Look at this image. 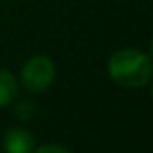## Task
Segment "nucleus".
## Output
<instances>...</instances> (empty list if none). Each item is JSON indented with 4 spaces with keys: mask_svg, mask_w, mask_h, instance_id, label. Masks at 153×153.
<instances>
[{
    "mask_svg": "<svg viewBox=\"0 0 153 153\" xmlns=\"http://www.w3.org/2000/svg\"><path fill=\"white\" fill-rule=\"evenodd\" d=\"M109 75L123 87H141L152 78L153 62L144 52L123 48L109 59Z\"/></svg>",
    "mask_w": 153,
    "mask_h": 153,
    "instance_id": "f257e3e1",
    "label": "nucleus"
},
{
    "mask_svg": "<svg viewBox=\"0 0 153 153\" xmlns=\"http://www.w3.org/2000/svg\"><path fill=\"white\" fill-rule=\"evenodd\" d=\"M55 78V66L50 57L36 55L30 57L22 68V84L30 93H43L52 85Z\"/></svg>",
    "mask_w": 153,
    "mask_h": 153,
    "instance_id": "f03ea898",
    "label": "nucleus"
},
{
    "mask_svg": "<svg viewBox=\"0 0 153 153\" xmlns=\"http://www.w3.org/2000/svg\"><path fill=\"white\" fill-rule=\"evenodd\" d=\"M4 150L7 153H30L34 150V135L25 128H11L4 135Z\"/></svg>",
    "mask_w": 153,
    "mask_h": 153,
    "instance_id": "7ed1b4c3",
    "label": "nucleus"
},
{
    "mask_svg": "<svg viewBox=\"0 0 153 153\" xmlns=\"http://www.w3.org/2000/svg\"><path fill=\"white\" fill-rule=\"evenodd\" d=\"M18 96V80L9 70L0 68V109L13 103Z\"/></svg>",
    "mask_w": 153,
    "mask_h": 153,
    "instance_id": "20e7f679",
    "label": "nucleus"
},
{
    "mask_svg": "<svg viewBox=\"0 0 153 153\" xmlns=\"http://www.w3.org/2000/svg\"><path fill=\"white\" fill-rule=\"evenodd\" d=\"M32 114H34V109H32V105H30L29 102H22V103L16 107V116H18L20 119H29Z\"/></svg>",
    "mask_w": 153,
    "mask_h": 153,
    "instance_id": "39448f33",
    "label": "nucleus"
},
{
    "mask_svg": "<svg viewBox=\"0 0 153 153\" xmlns=\"http://www.w3.org/2000/svg\"><path fill=\"white\" fill-rule=\"evenodd\" d=\"M34 153H70V152L61 144H43Z\"/></svg>",
    "mask_w": 153,
    "mask_h": 153,
    "instance_id": "423d86ee",
    "label": "nucleus"
},
{
    "mask_svg": "<svg viewBox=\"0 0 153 153\" xmlns=\"http://www.w3.org/2000/svg\"><path fill=\"white\" fill-rule=\"evenodd\" d=\"M150 53H152V57H153V38H152V41H150Z\"/></svg>",
    "mask_w": 153,
    "mask_h": 153,
    "instance_id": "0eeeda50",
    "label": "nucleus"
},
{
    "mask_svg": "<svg viewBox=\"0 0 153 153\" xmlns=\"http://www.w3.org/2000/svg\"><path fill=\"white\" fill-rule=\"evenodd\" d=\"M152 94H153V87H152Z\"/></svg>",
    "mask_w": 153,
    "mask_h": 153,
    "instance_id": "6e6552de",
    "label": "nucleus"
}]
</instances>
